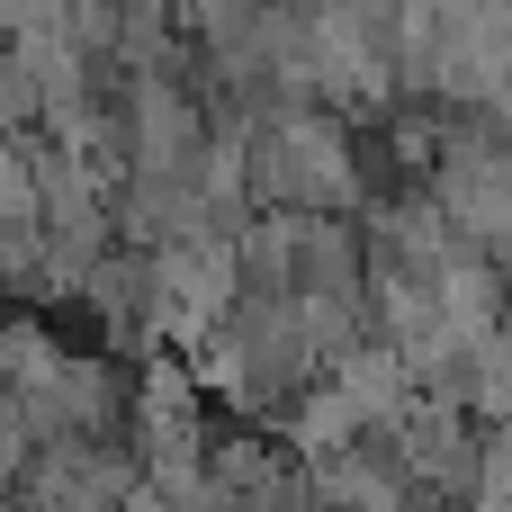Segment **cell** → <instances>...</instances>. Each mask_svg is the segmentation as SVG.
I'll use <instances>...</instances> for the list:
<instances>
[{
	"mask_svg": "<svg viewBox=\"0 0 512 512\" xmlns=\"http://www.w3.org/2000/svg\"><path fill=\"white\" fill-rule=\"evenodd\" d=\"M261 18H270V0H180V36L207 45V54L261 45Z\"/></svg>",
	"mask_w": 512,
	"mask_h": 512,
	"instance_id": "obj_1",
	"label": "cell"
},
{
	"mask_svg": "<svg viewBox=\"0 0 512 512\" xmlns=\"http://www.w3.org/2000/svg\"><path fill=\"white\" fill-rule=\"evenodd\" d=\"M279 9H315V0H279Z\"/></svg>",
	"mask_w": 512,
	"mask_h": 512,
	"instance_id": "obj_2",
	"label": "cell"
}]
</instances>
